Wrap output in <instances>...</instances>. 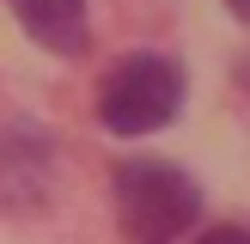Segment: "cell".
I'll use <instances>...</instances> for the list:
<instances>
[{
  "instance_id": "obj_6",
  "label": "cell",
  "mask_w": 250,
  "mask_h": 244,
  "mask_svg": "<svg viewBox=\"0 0 250 244\" xmlns=\"http://www.w3.org/2000/svg\"><path fill=\"white\" fill-rule=\"evenodd\" d=\"M226 6H232V19H244V24H250V0H226Z\"/></svg>"
},
{
  "instance_id": "obj_3",
  "label": "cell",
  "mask_w": 250,
  "mask_h": 244,
  "mask_svg": "<svg viewBox=\"0 0 250 244\" xmlns=\"http://www.w3.org/2000/svg\"><path fill=\"white\" fill-rule=\"evenodd\" d=\"M55 183V141L43 122H0V214H31Z\"/></svg>"
},
{
  "instance_id": "obj_7",
  "label": "cell",
  "mask_w": 250,
  "mask_h": 244,
  "mask_svg": "<svg viewBox=\"0 0 250 244\" xmlns=\"http://www.w3.org/2000/svg\"><path fill=\"white\" fill-rule=\"evenodd\" d=\"M238 80H244V85H250V61H244V73H238Z\"/></svg>"
},
{
  "instance_id": "obj_4",
  "label": "cell",
  "mask_w": 250,
  "mask_h": 244,
  "mask_svg": "<svg viewBox=\"0 0 250 244\" xmlns=\"http://www.w3.org/2000/svg\"><path fill=\"white\" fill-rule=\"evenodd\" d=\"M12 19L49 55H80L85 49V0H12Z\"/></svg>"
},
{
  "instance_id": "obj_1",
  "label": "cell",
  "mask_w": 250,
  "mask_h": 244,
  "mask_svg": "<svg viewBox=\"0 0 250 244\" xmlns=\"http://www.w3.org/2000/svg\"><path fill=\"white\" fill-rule=\"evenodd\" d=\"M110 183H116V226L134 244H177L202 220L195 177L165 159H122Z\"/></svg>"
},
{
  "instance_id": "obj_5",
  "label": "cell",
  "mask_w": 250,
  "mask_h": 244,
  "mask_svg": "<svg viewBox=\"0 0 250 244\" xmlns=\"http://www.w3.org/2000/svg\"><path fill=\"white\" fill-rule=\"evenodd\" d=\"M195 244H250V226H214V232H202Z\"/></svg>"
},
{
  "instance_id": "obj_2",
  "label": "cell",
  "mask_w": 250,
  "mask_h": 244,
  "mask_svg": "<svg viewBox=\"0 0 250 244\" xmlns=\"http://www.w3.org/2000/svg\"><path fill=\"white\" fill-rule=\"evenodd\" d=\"M183 110V67L171 55H122L98 85V122L122 141L159 134Z\"/></svg>"
}]
</instances>
